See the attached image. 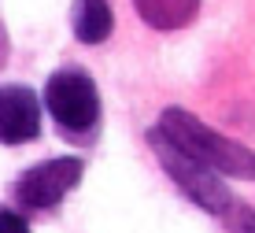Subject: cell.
<instances>
[{
	"instance_id": "277c9868",
	"label": "cell",
	"mask_w": 255,
	"mask_h": 233,
	"mask_svg": "<svg viewBox=\"0 0 255 233\" xmlns=\"http://www.w3.org/2000/svg\"><path fill=\"white\" fill-rule=\"evenodd\" d=\"M85 174V159L82 156H56V159H41V163L26 167L11 185V200L22 211H56L70 193L78 189Z\"/></svg>"
},
{
	"instance_id": "5b68a950",
	"label": "cell",
	"mask_w": 255,
	"mask_h": 233,
	"mask_svg": "<svg viewBox=\"0 0 255 233\" xmlns=\"http://www.w3.org/2000/svg\"><path fill=\"white\" fill-rule=\"evenodd\" d=\"M45 100L26 82L0 85V145H30L41 137Z\"/></svg>"
},
{
	"instance_id": "3957f363",
	"label": "cell",
	"mask_w": 255,
	"mask_h": 233,
	"mask_svg": "<svg viewBox=\"0 0 255 233\" xmlns=\"http://www.w3.org/2000/svg\"><path fill=\"white\" fill-rule=\"evenodd\" d=\"M148 145H152L159 167L170 174V182L178 185L196 208H204L207 215H215V219H226V215H230V208L237 204V196L226 189V182H222L218 170H211V167L200 163V159H192L189 152H181L159 126L148 130Z\"/></svg>"
},
{
	"instance_id": "6da1fadb",
	"label": "cell",
	"mask_w": 255,
	"mask_h": 233,
	"mask_svg": "<svg viewBox=\"0 0 255 233\" xmlns=\"http://www.w3.org/2000/svg\"><path fill=\"white\" fill-rule=\"evenodd\" d=\"M41 100H45V111H48L56 133L67 145L89 152L96 141H100L104 100H100V89H96V78L85 67L67 63V67L52 70Z\"/></svg>"
},
{
	"instance_id": "7a4b0ae2",
	"label": "cell",
	"mask_w": 255,
	"mask_h": 233,
	"mask_svg": "<svg viewBox=\"0 0 255 233\" xmlns=\"http://www.w3.org/2000/svg\"><path fill=\"white\" fill-rule=\"evenodd\" d=\"M155 126H159L181 152H189V156L200 159L204 167L218 170L222 178L255 182V152L248 145H241V141L226 137V133L211 130L207 122H200L196 115L185 111V107H166Z\"/></svg>"
},
{
	"instance_id": "ba28073f",
	"label": "cell",
	"mask_w": 255,
	"mask_h": 233,
	"mask_svg": "<svg viewBox=\"0 0 255 233\" xmlns=\"http://www.w3.org/2000/svg\"><path fill=\"white\" fill-rule=\"evenodd\" d=\"M0 233H30V226H26V219L19 211L0 208Z\"/></svg>"
},
{
	"instance_id": "8992f818",
	"label": "cell",
	"mask_w": 255,
	"mask_h": 233,
	"mask_svg": "<svg viewBox=\"0 0 255 233\" xmlns=\"http://www.w3.org/2000/svg\"><path fill=\"white\" fill-rule=\"evenodd\" d=\"M129 4L144 26H152L159 33H174L196 22L204 0H129Z\"/></svg>"
},
{
	"instance_id": "9c48e42d",
	"label": "cell",
	"mask_w": 255,
	"mask_h": 233,
	"mask_svg": "<svg viewBox=\"0 0 255 233\" xmlns=\"http://www.w3.org/2000/svg\"><path fill=\"white\" fill-rule=\"evenodd\" d=\"M7 59H11V37H7V26L0 22V70L7 67Z\"/></svg>"
},
{
	"instance_id": "52a82bcc",
	"label": "cell",
	"mask_w": 255,
	"mask_h": 233,
	"mask_svg": "<svg viewBox=\"0 0 255 233\" xmlns=\"http://www.w3.org/2000/svg\"><path fill=\"white\" fill-rule=\"evenodd\" d=\"M70 30H74L78 44H104L115 30V11H111L108 0H74Z\"/></svg>"
}]
</instances>
